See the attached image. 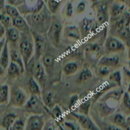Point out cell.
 <instances>
[{
	"label": "cell",
	"mask_w": 130,
	"mask_h": 130,
	"mask_svg": "<svg viewBox=\"0 0 130 130\" xmlns=\"http://www.w3.org/2000/svg\"><path fill=\"white\" fill-rule=\"evenodd\" d=\"M26 20L29 25L34 31L40 33L48 31L52 22L50 17L48 14L40 11L28 14L26 16Z\"/></svg>",
	"instance_id": "obj_1"
},
{
	"label": "cell",
	"mask_w": 130,
	"mask_h": 130,
	"mask_svg": "<svg viewBox=\"0 0 130 130\" xmlns=\"http://www.w3.org/2000/svg\"><path fill=\"white\" fill-rule=\"evenodd\" d=\"M19 47L20 53L22 57L25 67L27 68L33 52V43L31 37L30 38L27 35L22 36Z\"/></svg>",
	"instance_id": "obj_2"
},
{
	"label": "cell",
	"mask_w": 130,
	"mask_h": 130,
	"mask_svg": "<svg viewBox=\"0 0 130 130\" xmlns=\"http://www.w3.org/2000/svg\"><path fill=\"white\" fill-rule=\"evenodd\" d=\"M53 19L48 31V38L53 46L58 47L60 41L62 25L60 21L57 19L53 18Z\"/></svg>",
	"instance_id": "obj_3"
},
{
	"label": "cell",
	"mask_w": 130,
	"mask_h": 130,
	"mask_svg": "<svg viewBox=\"0 0 130 130\" xmlns=\"http://www.w3.org/2000/svg\"><path fill=\"white\" fill-rule=\"evenodd\" d=\"M44 5L43 0H24L23 5L19 6V10L23 14H34L40 11Z\"/></svg>",
	"instance_id": "obj_4"
},
{
	"label": "cell",
	"mask_w": 130,
	"mask_h": 130,
	"mask_svg": "<svg viewBox=\"0 0 130 130\" xmlns=\"http://www.w3.org/2000/svg\"><path fill=\"white\" fill-rule=\"evenodd\" d=\"M26 103V95L19 87L13 86L11 89L10 105L15 107H22Z\"/></svg>",
	"instance_id": "obj_5"
},
{
	"label": "cell",
	"mask_w": 130,
	"mask_h": 130,
	"mask_svg": "<svg viewBox=\"0 0 130 130\" xmlns=\"http://www.w3.org/2000/svg\"><path fill=\"white\" fill-rule=\"evenodd\" d=\"M25 108L27 112L34 113H41L43 111V105L39 96L32 95L30 99L25 103Z\"/></svg>",
	"instance_id": "obj_6"
},
{
	"label": "cell",
	"mask_w": 130,
	"mask_h": 130,
	"mask_svg": "<svg viewBox=\"0 0 130 130\" xmlns=\"http://www.w3.org/2000/svg\"><path fill=\"white\" fill-rule=\"evenodd\" d=\"M107 49L110 52H118L124 51L125 45L119 38L114 36H110L107 38L105 43Z\"/></svg>",
	"instance_id": "obj_7"
},
{
	"label": "cell",
	"mask_w": 130,
	"mask_h": 130,
	"mask_svg": "<svg viewBox=\"0 0 130 130\" xmlns=\"http://www.w3.org/2000/svg\"><path fill=\"white\" fill-rule=\"evenodd\" d=\"M113 27L116 30L121 28L129 27L130 25V14L128 11H125L121 15L112 18Z\"/></svg>",
	"instance_id": "obj_8"
},
{
	"label": "cell",
	"mask_w": 130,
	"mask_h": 130,
	"mask_svg": "<svg viewBox=\"0 0 130 130\" xmlns=\"http://www.w3.org/2000/svg\"><path fill=\"white\" fill-rule=\"evenodd\" d=\"M44 125L42 115H34L30 116L27 122L25 130H41Z\"/></svg>",
	"instance_id": "obj_9"
},
{
	"label": "cell",
	"mask_w": 130,
	"mask_h": 130,
	"mask_svg": "<svg viewBox=\"0 0 130 130\" xmlns=\"http://www.w3.org/2000/svg\"><path fill=\"white\" fill-rule=\"evenodd\" d=\"M32 34L34 36L35 41V59L36 61H38L44 52L45 48V43L40 34H38L34 31H32Z\"/></svg>",
	"instance_id": "obj_10"
},
{
	"label": "cell",
	"mask_w": 130,
	"mask_h": 130,
	"mask_svg": "<svg viewBox=\"0 0 130 130\" xmlns=\"http://www.w3.org/2000/svg\"><path fill=\"white\" fill-rule=\"evenodd\" d=\"M72 114L78 120L79 122L84 128L88 130H100L92 122L91 119L86 115L77 114L72 112Z\"/></svg>",
	"instance_id": "obj_11"
},
{
	"label": "cell",
	"mask_w": 130,
	"mask_h": 130,
	"mask_svg": "<svg viewBox=\"0 0 130 130\" xmlns=\"http://www.w3.org/2000/svg\"><path fill=\"white\" fill-rule=\"evenodd\" d=\"M95 27V24L92 19L85 17L81 22V34L83 37H86L88 36L92 31H93Z\"/></svg>",
	"instance_id": "obj_12"
},
{
	"label": "cell",
	"mask_w": 130,
	"mask_h": 130,
	"mask_svg": "<svg viewBox=\"0 0 130 130\" xmlns=\"http://www.w3.org/2000/svg\"><path fill=\"white\" fill-rule=\"evenodd\" d=\"M32 73L34 75V78L38 80L39 82L42 83L46 80V75L44 72V68L43 65L38 62H34L32 66Z\"/></svg>",
	"instance_id": "obj_13"
},
{
	"label": "cell",
	"mask_w": 130,
	"mask_h": 130,
	"mask_svg": "<svg viewBox=\"0 0 130 130\" xmlns=\"http://www.w3.org/2000/svg\"><path fill=\"white\" fill-rule=\"evenodd\" d=\"M11 24H12L13 26L17 28L18 30L21 31L24 33L30 31V28H29V24L27 23L26 20L20 15L13 17L11 19Z\"/></svg>",
	"instance_id": "obj_14"
},
{
	"label": "cell",
	"mask_w": 130,
	"mask_h": 130,
	"mask_svg": "<svg viewBox=\"0 0 130 130\" xmlns=\"http://www.w3.org/2000/svg\"><path fill=\"white\" fill-rule=\"evenodd\" d=\"M119 56L117 55L104 56L99 60V64L100 66H107L109 67H116L119 63Z\"/></svg>",
	"instance_id": "obj_15"
},
{
	"label": "cell",
	"mask_w": 130,
	"mask_h": 130,
	"mask_svg": "<svg viewBox=\"0 0 130 130\" xmlns=\"http://www.w3.org/2000/svg\"><path fill=\"white\" fill-rule=\"evenodd\" d=\"M108 11L107 6L106 4H100L99 5L96 9V19L99 24H104L107 22Z\"/></svg>",
	"instance_id": "obj_16"
},
{
	"label": "cell",
	"mask_w": 130,
	"mask_h": 130,
	"mask_svg": "<svg viewBox=\"0 0 130 130\" xmlns=\"http://www.w3.org/2000/svg\"><path fill=\"white\" fill-rule=\"evenodd\" d=\"M65 35L71 40H79L81 38V32L76 26L69 25L65 29Z\"/></svg>",
	"instance_id": "obj_17"
},
{
	"label": "cell",
	"mask_w": 130,
	"mask_h": 130,
	"mask_svg": "<svg viewBox=\"0 0 130 130\" xmlns=\"http://www.w3.org/2000/svg\"><path fill=\"white\" fill-rule=\"evenodd\" d=\"M8 40L6 39L3 48L0 55V65L5 69H6L9 65V51L8 46Z\"/></svg>",
	"instance_id": "obj_18"
},
{
	"label": "cell",
	"mask_w": 130,
	"mask_h": 130,
	"mask_svg": "<svg viewBox=\"0 0 130 130\" xmlns=\"http://www.w3.org/2000/svg\"><path fill=\"white\" fill-rule=\"evenodd\" d=\"M10 57H11V61L17 64L21 68L22 72H24L25 65L20 52L17 50H12L10 52Z\"/></svg>",
	"instance_id": "obj_19"
},
{
	"label": "cell",
	"mask_w": 130,
	"mask_h": 130,
	"mask_svg": "<svg viewBox=\"0 0 130 130\" xmlns=\"http://www.w3.org/2000/svg\"><path fill=\"white\" fill-rule=\"evenodd\" d=\"M19 31L15 27H10L6 30V39L8 42L15 43L19 40Z\"/></svg>",
	"instance_id": "obj_20"
},
{
	"label": "cell",
	"mask_w": 130,
	"mask_h": 130,
	"mask_svg": "<svg viewBox=\"0 0 130 130\" xmlns=\"http://www.w3.org/2000/svg\"><path fill=\"white\" fill-rule=\"evenodd\" d=\"M8 75L10 77H16L20 75V73H22V72L21 68L20 66L15 62H13L11 61V62L9 64L8 66Z\"/></svg>",
	"instance_id": "obj_21"
},
{
	"label": "cell",
	"mask_w": 130,
	"mask_h": 130,
	"mask_svg": "<svg viewBox=\"0 0 130 130\" xmlns=\"http://www.w3.org/2000/svg\"><path fill=\"white\" fill-rule=\"evenodd\" d=\"M116 34L119 39L121 40L128 43L130 42V28L129 27H125V28H121V29H117Z\"/></svg>",
	"instance_id": "obj_22"
},
{
	"label": "cell",
	"mask_w": 130,
	"mask_h": 130,
	"mask_svg": "<svg viewBox=\"0 0 130 130\" xmlns=\"http://www.w3.org/2000/svg\"><path fill=\"white\" fill-rule=\"evenodd\" d=\"M125 11V5L123 3H116L112 5L110 10L112 18L116 17Z\"/></svg>",
	"instance_id": "obj_23"
},
{
	"label": "cell",
	"mask_w": 130,
	"mask_h": 130,
	"mask_svg": "<svg viewBox=\"0 0 130 130\" xmlns=\"http://www.w3.org/2000/svg\"><path fill=\"white\" fill-rule=\"evenodd\" d=\"M86 52L91 56V58H97L102 54V49L97 44H90L86 48Z\"/></svg>",
	"instance_id": "obj_24"
},
{
	"label": "cell",
	"mask_w": 130,
	"mask_h": 130,
	"mask_svg": "<svg viewBox=\"0 0 130 130\" xmlns=\"http://www.w3.org/2000/svg\"><path fill=\"white\" fill-rule=\"evenodd\" d=\"M17 118V115L15 113H8L3 118L2 121V126L4 128L7 130H10V127L13 124Z\"/></svg>",
	"instance_id": "obj_25"
},
{
	"label": "cell",
	"mask_w": 130,
	"mask_h": 130,
	"mask_svg": "<svg viewBox=\"0 0 130 130\" xmlns=\"http://www.w3.org/2000/svg\"><path fill=\"white\" fill-rule=\"evenodd\" d=\"M114 122L116 126L121 127L124 130H130V127L127 124L125 117L120 113H118L114 116Z\"/></svg>",
	"instance_id": "obj_26"
},
{
	"label": "cell",
	"mask_w": 130,
	"mask_h": 130,
	"mask_svg": "<svg viewBox=\"0 0 130 130\" xmlns=\"http://www.w3.org/2000/svg\"><path fill=\"white\" fill-rule=\"evenodd\" d=\"M9 87L5 84L0 86V105L8 103Z\"/></svg>",
	"instance_id": "obj_27"
},
{
	"label": "cell",
	"mask_w": 130,
	"mask_h": 130,
	"mask_svg": "<svg viewBox=\"0 0 130 130\" xmlns=\"http://www.w3.org/2000/svg\"><path fill=\"white\" fill-rule=\"evenodd\" d=\"M29 87L30 93L32 95L40 96L41 90L39 85L33 78H30L29 80Z\"/></svg>",
	"instance_id": "obj_28"
},
{
	"label": "cell",
	"mask_w": 130,
	"mask_h": 130,
	"mask_svg": "<svg viewBox=\"0 0 130 130\" xmlns=\"http://www.w3.org/2000/svg\"><path fill=\"white\" fill-rule=\"evenodd\" d=\"M5 10V14H7L8 16L10 17H15L19 16L20 15V12L18 10V9L16 7L13 6V5H6L4 8Z\"/></svg>",
	"instance_id": "obj_29"
},
{
	"label": "cell",
	"mask_w": 130,
	"mask_h": 130,
	"mask_svg": "<svg viewBox=\"0 0 130 130\" xmlns=\"http://www.w3.org/2000/svg\"><path fill=\"white\" fill-rule=\"evenodd\" d=\"M78 66L76 62H71L67 63L63 68V71L67 75H72L77 71Z\"/></svg>",
	"instance_id": "obj_30"
},
{
	"label": "cell",
	"mask_w": 130,
	"mask_h": 130,
	"mask_svg": "<svg viewBox=\"0 0 130 130\" xmlns=\"http://www.w3.org/2000/svg\"><path fill=\"white\" fill-rule=\"evenodd\" d=\"M109 80L112 82L115 83L117 85L121 87L122 85V76L120 71H116L112 73L109 75Z\"/></svg>",
	"instance_id": "obj_31"
},
{
	"label": "cell",
	"mask_w": 130,
	"mask_h": 130,
	"mask_svg": "<svg viewBox=\"0 0 130 130\" xmlns=\"http://www.w3.org/2000/svg\"><path fill=\"white\" fill-rule=\"evenodd\" d=\"M43 99L44 105L46 107L50 108H53V107L54 106V101H53V96L52 93L47 92V93H44Z\"/></svg>",
	"instance_id": "obj_32"
},
{
	"label": "cell",
	"mask_w": 130,
	"mask_h": 130,
	"mask_svg": "<svg viewBox=\"0 0 130 130\" xmlns=\"http://www.w3.org/2000/svg\"><path fill=\"white\" fill-rule=\"evenodd\" d=\"M11 17L6 14H0V24H2L5 28L8 29L11 27Z\"/></svg>",
	"instance_id": "obj_33"
},
{
	"label": "cell",
	"mask_w": 130,
	"mask_h": 130,
	"mask_svg": "<svg viewBox=\"0 0 130 130\" xmlns=\"http://www.w3.org/2000/svg\"><path fill=\"white\" fill-rule=\"evenodd\" d=\"M47 3L50 11L53 14H55L59 8L61 0H48Z\"/></svg>",
	"instance_id": "obj_34"
},
{
	"label": "cell",
	"mask_w": 130,
	"mask_h": 130,
	"mask_svg": "<svg viewBox=\"0 0 130 130\" xmlns=\"http://www.w3.org/2000/svg\"><path fill=\"white\" fill-rule=\"evenodd\" d=\"M52 117L55 119V120L58 121H60L63 118V116H62V112L60 108L59 107V106L56 105L52 108Z\"/></svg>",
	"instance_id": "obj_35"
},
{
	"label": "cell",
	"mask_w": 130,
	"mask_h": 130,
	"mask_svg": "<svg viewBox=\"0 0 130 130\" xmlns=\"http://www.w3.org/2000/svg\"><path fill=\"white\" fill-rule=\"evenodd\" d=\"M43 62L45 67L50 68L53 66L54 63V57L51 54L44 55L43 58Z\"/></svg>",
	"instance_id": "obj_36"
},
{
	"label": "cell",
	"mask_w": 130,
	"mask_h": 130,
	"mask_svg": "<svg viewBox=\"0 0 130 130\" xmlns=\"http://www.w3.org/2000/svg\"><path fill=\"white\" fill-rule=\"evenodd\" d=\"M92 77V73L88 69H84L79 76V80L81 82H85Z\"/></svg>",
	"instance_id": "obj_37"
},
{
	"label": "cell",
	"mask_w": 130,
	"mask_h": 130,
	"mask_svg": "<svg viewBox=\"0 0 130 130\" xmlns=\"http://www.w3.org/2000/svg\"><path fill=\"white\" fill-rule=\"evenodd\" d=\"M90 105H91V103H90V100H86L83 101L79 106V112L83 114L87 115L89 112Z\"/></svg>",
	"instance_id": "obj_38"
},
{
	"label": "cell",
	"mask_w": 130,
	"mask_h": 130,
	"mask_svg": "<svg viewBox=\"0 0 130 130\" xmlns=\"http://www.w3.org/2000/svg\"><path fill=\"white\" fill-rule=\"evenodd\" d=\"M10 130H24V121L22 119L15 120Z\"/></svg>",
	"instance_id": "obj_39"
},
{
	"label": "cell",
	"mask_w": 130,
	"mask_h": 130,
	"mask_svg": "<svg viewBox=\"0 0 130 130\" xmlns=\"http://www.w3.org/2000/svg\"><path fill=\"white\" fill-rule=\"evenodd\" d=\"M100 112H102L103 115H107L108 114H110L114 111V108H110L105 103H102L100 106Z\"/></svg>",
	"instance_id": "obj_40"
},
{
	"label": "cell",
	"mask_w": 130,
	"mask_h": 130,
	"mask_svg": "<svg viewBox=\"0 0 130 130\" xmlns=\"http://www.w3.org/2000/svg\"><path fill=\"white\" fill-rule=\"evenodd\" d=\"M123 103L125 108L130 112V94L128 92H125L123 94Z\"/></svg>",
	"instance_id": "obj_41"
},
{
	"label": "cell",
	"mask_w": 130,
	"mask_h": 130,
	"mask_svg": "<svg viewBox=\"0 0 130 130\" xmlns=\"http://www.w3.org/2000/svg\"><path fill=\"white\" fill-rule=\"evenodd\" d=\"M111 70L110 67L107 66H101L99 70V74L102 76H106V75L110 74Z\"/></svg>",
	"instance_id": "obj_42"
},
{
	"label": "cell",
	"mask_w": 130,
	"mask_h": 130,
	"mask_svg": "<svg viewBox=\"0 0 130 130\" xmlns=\"http://www.w3.org/2000/svg\"><path fill=\"white\" fill-rule=\"evenodd\" d=\"M86 5L84 1H81L77 5V7H76V12L77 13V14H80L83 13L84 11H85V9H86Z\"/></svg>",
	"instance_id": "obj_43"
},
{
	"label": "cell",
	"mask_w": 130,
	"mask_h": 130,
	"mask_svg": "<svg viewBox=\"0 0 130 130\" xmlns=\"http://www.w3.org/2000/svg\"><path fill=\"white\" fill-rule=\"evenodd\" d=\"M73 14V6L71 2L68 3L66 6V15L69 17L72 16Z\"/></svg>",
	"instance_id": "obj_44"
},
{
	"label": "cell",
	"mask_w": 130,
	"mask_h": 130,
	"mask_svg": "<svg viewBox=\"0 0 130 130\" xmlns=\"http://www.w3.org/2000/svg\"><path fill=\"white\" fill-rule=\"evenodd\" d=\"M77 101H78V96H77V95L73 96L71 98V100H70V108H72V107L77 103Z\"/></svg>",
	"instance_id": "obj_45"
},
{
	"label": "cell",
	"mask_w": 130,
	"mask_h": 130,
	"mask_svg": "<svg viewBox=\"0 0 130 130\" xmlns=\"http://www.w3.org/2000/svg\"><path fill=\"white\" fill-rule=\"evenodd\" d=\"M44 130H55L54 124L52 121H50L49 122H47L44 126Z\"/></svg>",
	"instance_id": "obj_46"
},
{
	"label": "cell",
	"mask_w": 130,
	"mask_h": 130,
	"mask_svg": "<svg viewBox=\"0 0 130 130\" xmlns=\"http://www.w3.org/2000/svg\"><path fill=\"white\" fill-rule=\"evenodd\" d=\"M66 126H67V127L70 129L71 130H78L79 127H77V126H75L74 124L72 123H70V122H66Z\"/></svg>",
	"instance_id": "obj_47"
},
{
	"label": "cell",
	"mask_w": 130,
	"mask_h": 130,
	"mask_svg": "<svg viewBox=\"0 0 130 130\" xmlns=\"http://www.w3.org/2000/svg\"><path fill=\"white\" fill-rule=\"evenodd\" d=\"M107 130H124L121 127H119L118 126H114V125H110L107 127Z\"/></svg>",
	"instance_id": "obj_48"
},
{
	"label": "cell",
	"mask_w": 130,
	"mask_h": 130,
	"mask_svg": "<svg viewBox=\"0 0 130 130\" xmlns=\"http://www.w3.org/2000/svg\"><path fill=\"white\" fill-rule=\"evenodd\" d=\"M123 71H124V75H126V76L128 78V79L130 82V70L128 68L124 66V67H123Z\"/></svg>",
	"instance_id": "obj_49"
},
{
	"label": "cell",
	"mask_w": 130,
	"mask_h": 130,
	"mask_svg": "<svg viewBox=\"0 0 130 130\" xmlns=\"http://www.w3.org/2000/svg\"><path fill=\"white\" fill-rule=\"evenodd\" d=\"M5 41H6V38H4V37L1 39V40L0 41V55H1V51H2L3 48V46L5 43Z\"/></svg>",
	"instance_id": "obj_50"
},
{
	"label": "cell",
	"mask_w": 130,
	"mask_h": 130,
	"mask_svg": "<svg viewBox=\"0 0 130 130\" xmlns=\"http://www.w3.org/2000/svg\"><path fill=\"white\" fill-rule=\"evenodd\" d=\"M19 1V0H6L8 4V5H17V3L18 1Z\"/></svg>",
	"instance_id": "obj_51"
},
{
	"label": "cell",
	"mask_w": 130,
	"mask_h": 130,
	"mask_svg": "<svg viewBox=\"0 0 130 130\" xmlns=\"http://www.w3.org/2000/svg\"><path fill=\"white\" fill-rule=\"evenodd\" d=\"M5 6V0H0V11L3 10Z\"/></svg>",
	"instance_id": "obj_52"
},
{
	"label": "cell",
	"mask_w": 130,
	"mask_h": 130,
	"mask_svg": "<svg viewBox=\"0 0 130 130\" xmlns=\"http://www.w3.org/2000/svg\"><path fill=\"white\" fill-rule=\"evenodd\" d=\"M5 70H6V69H5L2 66L0 65V77H1V76H3L5 75Z\"/></svg>",
	"instance_id": "obj_53"
},
{
	"label": "cell",
	"mask_w": 130,
	"mask_h": 130,
	"mask_svg": "<svg viewBox=\"0 0 130 130\" xmlns=\"http://www.w3.org/2000/svg\"><path fill=\"white\" fill-rule=\"evenodd\" d=\"M126 120L127 124H128V126L130 127V115L127 117V119H126Z\"/></svg>",
	"instance_id": "obj_54"
},
{
	"label": "cell",
	"mask_w": 130,
	"mask_h": 130,
	"mask_svg": "<svg viewBox=\"0 0 130 130\" xmlns=\"http://www.w3.org/2000/svg\"><path fill=\"white\" fill-rule=\"evenodd\" d=\"M128 93L130 94V83L129 84V85H128Z\"/></svg>",
	"instance_id": "obj_55"
},
{
	"label": "cell",
	"mask_w": 130,
	"mask_h": 130,
	"mask_svg": "<svg viewBox=\"0 0 130 130\" xmlns=\"http://www.w3.org/2000/svg\"><path fill=\"white\" fill-rule=\"evenodd\" d=\"M128 68L130 70V60L128 61Z\"/></svg>",
	"instance_id": "obj_56"
},
{
	"label": "cell",
	"mask_w": 130,
	"mask_h": 130,
	"mask_svg": "<svg viewBox=\"0 0 130 130\" xmlns=\"http://www.w3.org/2000/svg\"><path fill=\"white\" fill-rule=\"evenodd\" d=\"M128 56H129V59H130V49H129V53H128Z\"/></svg>",
	"instance_id": "obj_57"
},
{
	"label": "cell",
	"mask_w": 130,
	"mask_h": 130,
	"mask_svg": "<svg viewBox=\"0 0 130 130\" xmlns=\"http://www.w3.org/2000/svg\"><path fill=\"white\" fill-rule=\"evenodd\" d=\"M43 1H44L45 2H47V1H48V0H43Z\"/></svg>",
	"instance_id": "obj_58"
},
{
	"label": "cell",
	"mask_w": 130,
	"mask_h": 130,
	"mask_svg": "<svg viewBox=\"0 0 130 130\" xmlns=\"http://www.w3.org/2000/svg\"><path fill=\"white\" fill-rule=\"evenodd\" d=\"M93 1H95V0H93Z\"/></svg>",
	"instance_id": "obj_59"
},
{
	"label": "cell",
	"mask_w": 130,
	"mask_h": 130,
	"mask_svg": "<svg viewBox=\"0 0 130 130\" xmlns=\"http://www.w3.org/2000/svg\"><path fill=\"white\" fill-rule=\"evenodd\" d=\"M129 1H130V0H129Z\"/></svg>",
	"instance_id": "obj_60"
}]
</instances>
